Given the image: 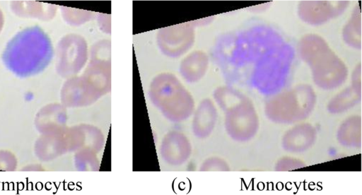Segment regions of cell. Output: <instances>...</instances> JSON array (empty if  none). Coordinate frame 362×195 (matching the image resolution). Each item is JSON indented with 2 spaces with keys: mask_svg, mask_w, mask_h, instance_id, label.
<instances>
[{
  "mask_svg": "<svg viewBox=\"0 0 362 195\" xmlns=\"http://www.w3.org/2000/svg\"><path fill=\"white\" fill-rule=\"evenodd\" d=\"M11 6L18 16L37 18L43 20L52 19L57 11L55 5L30 1H13Z\"/></svg>",
  "mask_w": 362,
  "mask_h": 195,
  "instance_id": "15",
  "label": "cell"
},
{
  "mask_svg": "<svg viewBox=\"0 0 362 195\" xmlns=\"http://www.w3.org/2000/svg\"><path fill=\"white\" fill-rule=\"evenodd\" d=\"M344 42L350 47L360 49L361 47V14L358 6L353 10L351 16L342 30Z\"/></svg>",
  "mask_w": 362,
  "mask_h": 195,
  "instance_id": "18",
  "label": "cell"
},
{
  "mask_svg": "<svg viewBox=\"0 0 362 195\" xmlns=\"http://www.w3.org/2000/svg\"><path fill=\"white\" fill-rule=\"evenodd\" d=\"M315 100L313 88L308 85H300L271 98L265 105V113L273 122L293 123L310 114Z\"/></svg>",
  "mask_w": 362,
  "mask_h": 195,
  "instance_id": "3",
  "label": "cell"
},
{
  "mask_svg": "<svg viewBox=\"0 0 362 195\" xmlns=\"http://www.w3.org/2000/svg\"><path fill=\"white\" fill-rule=\"evenodd\" d=\"M312 69L315 83L323 89H333L346 80L348 70L345 64L327 46L308 63Z\"/></svg>",
  "mask_w": 362,
  "mask_h": 195,
  "instance_id": "5",
  "label": "cell"
},
{
  "mask_svg": "<svg viewBox=\"0 0 362 195\" xmlns=\"http://www.w3.org/2000/svg\"><path fill=\"white\" fill-rule=\"evenodd\" d=\"M348 6V1H302L298 14L305 23L317 25L340 16Z\"/></svg>",
  "mask_w": 362,
  "mask_h": 195,
  "instance_id": "9",
  "label": "cell"
},
{
  "mask_svg": "<svg viewBox=\"0 0 362 195\" xmlns=\"http://www.w3.org/2000/svg\"><path fill=\"white\" fill-rule=\"evenodd\" d=\"M4 23V15H3L1 10L0 9V32L2 30Z\"/></svg>",
  "mask_w": 362,
  "mask_h": 195,
  "instance_id": "24",
  "label": "cell"
},
{
  "mask_svg": "<svg viewBox=\"0 0 362 195\" xmlns=\"http://www.w3.org/2000/svg\"><path fill=\"white\" fill-rule=\"evenodd\" d=\"M66 119L64 106L52 103L44 106L37 112L35 125L42 134H49L66 127Z\"/></svg>",
  "mask_w": 362,
  "mask_h": 195,
  "instance_id": "11",
  "label": "cell"
},
{
  "mask_svg": "<svg viewBox=\"0 0 362 195\" xmlns=\"http://www.w3.org/2000/svg\"><path fill=\"white\" fill-rule=\"evenodd\" d=\"M49 36L39 26L23 29L7 43L2 54L6 67L19 77H29L42 71L53 57Z\"/></svg>",
  "mask_w": 362,
  "mask_h": 195,
  "instance_id": "1",
  "label": "cell"
},
{
  "mask_svg": "<svg viewBox=\"0 0 362 195\" xmlns=\"http://www.w3.org/2000/svg\"><path fill=\"white\" fill-rule=\"evenodd\" d=\"M104 95L88 76L69 78L61 90V101L64 107H76L90 105Z\"/></svg>",
  "mask_w": 362,
  "mask_h": 195,
  "instance_id": "7",
  "label": "cell"
},
{
  "mask_svg": "<svg viewBox=\"0 0 362 195\" xmlns=\"http://www.w3.org/2000/svg\"><path fill=\"white\" fill-rule=\"evenodd\" d=\"M209 65L206 54L201 51L193 52L181 62L180 71L182 76L188 82H196L205 74Z\"/></svg>",
  "mask_w": 362,
  "mask_h": 195,
  "instance_id": "16",
  "label": "cell"
},
{
  "mask_svg": "<svg viewBox=\"0 0 362 195\" xmlns=\"http://www.w3.org/2000/svg\"><path fill=\"white\" fill-rule=\"evenodd\" d=\"M71 129L42 134L35 142V155L42 160L48 161L69 151H73Z\"/></svg>",
  "mask_w": 362,
  "mask_h": 195,
  "instance_id": "10",
  "label": "cell"
},
{
  "mask_svg": "<svg viewBox=\"0 0 362 195\" xmlns=\"http://www.w3.org/2000/svg\"><path fill=\"white\" fill-rule=\"evenodd\" d=\"M87 58L86 40L78 34L66 35L57 45L56 70L62 77H73L83 69Z\"/></svg>",
  "mask_w": 362,
  "mask_h": 195,
  "instance_id": "6",
  "label": "cell"
},
{
  "mask_svg": "<svg viewBox=\"0 0 362 195\" xmlns=\"http://www.w3.org/2000/svg\"><path fill=\"white\" fill-rule=\"evenodd\" d=\"M160 153L170 163L180 164L186 161L191 153V145L182 134L172 131L166 134L160 146Z\"/></svg>",
  "mask_w": 362,
  "mask_h": 195,
  "instance_id": "12",
  "label": "cell"
},
{
  "mask_svg": "<svg viewBox=\"0 0 362 195\" xmlns=\"http://www.w3.org/2000/svg\"><path fill=\"white\" fill-rule=\"evenodd\" d=\"M17 165L15 155L7 150H0V170H14Z\"/></svg>",
  "mask_w": 362,
  "mask_h": 195,
  "instance_id": "21",
  "label": "cell"
},
{
  "mask_svg": "<svg viewBox=\"0 0 362 195\" xmlns=\"http://www.w3.org/2000/svg\"><path fill=\"white\" fill-rule=\"evenodd\" d=\"M64 20L71 25H80L93 19L94 12L61 6Z\"/></svg>",
  "mask_w": 362,
  "mask_h": 195,
  "instance_id": "20",
  "label": "cell"
},
{
  "mask_svg": "<svg viewBox=\"0 0 362 195\" xmlns=\"http://www.w3.org/2000/svg\"><path fill=\"white\" fill-rule=\"evenodd\" d=\"M338 141L346 146L360 147L361 144V119L360 116L347 118L339 127Z\"/></svg>",
  "mask_w": 362,
  "mask_h": 195,
  "instance_id": "17",
  "label": "cell"
},
{
  "mask_svg": "<svg viewBox=\"0 0 362 195\" xmlns=\"http://www.w3.org/2000/svg\"><path fill=\"white\" fill-rule=\"evenodd\" d=\"M217 118L216 109L209 99L202 100L194 112L192 130L197 137L205 138L213 131Z\"/></svg>",
  "mask_w": 362,
  "mask_h": 195,
  "instance_id": "14",
  "label": "cell"
},
{
  "mask_svg": "<svg viewBox=\"0 0 362 195\" xmlns=\"http://www.w3.org/2000/svg\"><path fill=\"white\" fill-rule=\"evenodd\" d=\"M149 96L155 106L173 122L185 120L194 110L192 95L171 73H160L153 79Z\"/></svg>",
  "mask_w": 362,
  "mask_h": 195,
  "instance_id": "2",
  "label": "cell"
},
{
  "mask_svg": "<svg viewBox=\"0 0 362 195\" xmlns=\"http://www.w3.org/2000/svg\"><path fill=\"white\" fill-rule=\"evenodd\" d=\"M360 99L361 93L352 87L348 88L333 98L327 108L331 113H340L354 106Z\"/></svg>",
  "mask_w": 362,
  "mask_h": 195,
  "instance_id": "19",
  "label": "cell"
},
{
  "mask_svg": "<svg viewBox=\"0 0 362 195\" xmlns=\"http://www.w3.org/2000/svg\"><path fill=\"white\" fill-rule=\"evenodd\" d=\"M224 110L226 129L232 138L238 141H247L256 134L259 119L249 99L244 96Z\"/></svg>",
  "mask_w": 362,
  "mask_h": 195,
  "instance_id": "4",
  "label": "cell"
},
{
  "mask_svg": "<svg viewBox=\"0 0 362 195\" xmlns=\"http://www.w3.org/2000/svg\"><path fill=\"white\" fill-rule=\"evenodd\" d=\"M96 18L98 24L101 30L105 32H110L111 28L110 16L108 14L98 13Z\"/></svg>",
  "mask_w": 362,
  "mask_h": 195,
  "instance_id": "22",
  "label": "cell"
},
{
  "mask_svg": "<svg viewBox=\"0 0 362 195\" xmlns=\"http://www.w3.org/2000/svg\"><path fill=\"white\" fill-rule=\"evenodd\" d=\"M352 88L361 93V64H358L353 73Z\"/></svg>",
  "mask_w": 362,
  "mask_h": 195,
  "instance_id": "23",
  "label": "cell"
},
{
  "mask_svg": "<svg viewBox=\"0 0 362 195\" xmlns=\"http://www.w3.org/2000/svg\"><path fill=\"white\" fill-rule=\"evenodd\" d=\"M316 131L310 124L296 125L287 131L282 139V146L290 152H302L308 150L314 143Z\"/></svg>",
  "mask_w": 362,
  "mask_h": 195,
  "instance_id": "13",
  "label": "cell"
},
{
  "mask_svg": "<svg viewBox=\"0 0 362 195\" xmlns=\"http://www.w3.org/2000/svg\"><path fill=\"white\" fill-rule=\"evenodd\" d=\"M194 30L191 23H183L160 28L157 42L165 54L175 57L182 55L193 45Z\"/></svg>",
  "mask_w": 362,
  "mask_h": 195,
  "instance_id": "8",
  "label": "cell"
}]
</instances>
